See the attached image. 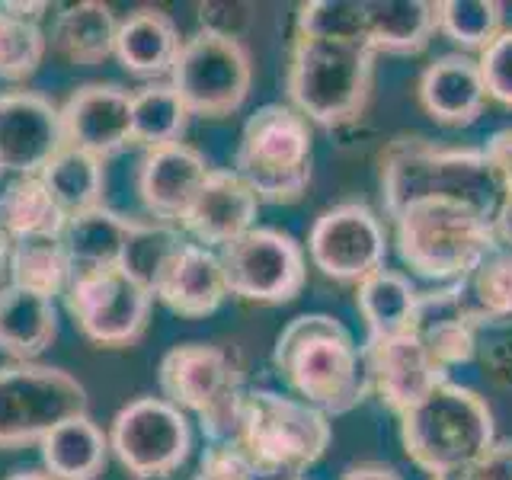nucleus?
<instances>
[{"label": "nucleus", "instance_id": "obj_32", "mask_svg": "<svg viewBox=\"0 0 512 480\" xmlns=\"http://www.w3.org/2000/svg\"><path fill=\"white\" fill-rule=\"evenodd\" d=\"M39 176L64 218L84 215L90 208L103 205V189H106L103 160H96L84 151H74L64 144Z\"/></svg>", "mask_w": 512, "mask_h": 480}, {"label": "nucleus", "instance_id": "obj_29", "mask_svg": "<svg viewBox=\"0 0 512 480\" xmlns=\"http://www.w3.org/2000/svg\"><path fill=\"white\" fill-rule=\"evenodd\" d=\"M365 13L375 55H416L439 32V7L429 0H365Z\"/></svg>", "mask_w": 512, "mask_h": 480}, {"label": "nucleus", "instance_id": "obj_20", "mask_svg": "<svg viewBox=\"0 0 512 480\" xmlns=\"http://www.w3.org/2000/svg\"><path fill=\"white\" fill-rule=\"evenodd\" d=\"M151 292L157 301H164L180 317L196 320L215 314L224 304V298L231 295L228 279H224L221 253L196 244V240H183L170 253L164 269H160Z\"/></svg>", "mask_w": 512, "mask_h": 480}, {"label": "nucleus", "instance_id": "obj_30", "mask_svg": "<svg viewBox=\"0 0 512 480\" xmlns=\"http://www.w3.org/2000/svg\"><path fill=\"white\" fill-rule=\"evenodd\" d=\"M61 208L52 202L42 176L0 173V234L7 240L58 237L64 231Z\"/></svg>", "mask_w": 512, "mask_h": 480}, {"label": "nucleus", "instance_id": "obj_8", "mask_svg": "<svg viewBox=\"0 0 512 480\" xmlns=\"http://www.w3.org/2000/svg\"><path fill=\"white\" fill-rule=\"evenodd\" d=\"M160 391L173 407L196 413L208 442H231L244 407V372L228 349L212 343L173 346L157 368Z\"/></svg>", "mask_w": 512, "mask_h": 480}, {"label": "nucleus", "instance_id": "obj_2", "mask_svg": "<svg viewBox=\"0 0 512 480\" xmlns=\"http://www.w3.org/2000/svg\"><path fill=\"white\" fill-rule=\"evenodd\" d=\"M272 362L295 397L324 416L356 410L368 384L362 346L333 314H298L276 336Z\"/></svg>", "mask_w": 512, "mask_h": 480}, {"label": "nucleus", "instance_id": "obj_6", "mask_svg": "<svg viewBox=\"0 0 512 480\" xmlns=\"http://www.w3.org/2000/svg\"><path fill=\"white\" fill-rule=\"evenodd\" d=\"M400 442L429 474L468 468L496 442L493 410L477 391L445 381L400 413Z\"/></svg>", "mask_w": 512, "mask_h": 480}, {"label": "nucleus", "instance_id": "obj_19", "mask_svg": "<svg viewBox=\"0 0 512 480\" xmlns=\"http://www.w3.org/2000/svg\"><path fill=\"white\" fill-rule=\"evenodd\" d=\"M256 215H260L256 192L234 170H212L183 215L180 231L208 250H224L256 228Z\"/></svg>", "mask_w": 512, "mask_h": 480}, {"label": "nucleus", "instance_id": "obj_42", "mask_svg": "<svg viewBox=\"0 0 512 480\" xmlns=\"http://www.w3.org/2000/svg\"><path fill=\"white\" fill-rule=\"evenodd\" d=\"M343 480H404V474H397L391 464L362 461V464H352V468L343 474Z\"/></svg>", "mask_w": 512, "mask_h": 480}, {"label": "nucleus", "instance_id": "obj_34", "mask_svg": "<svg viewBox=\"0 0 512 480\" xmlns=\"http://www.w3.org/2000/svg\"><path fill=\"white\" fill-rule=\"evenodd\" d=\"M10 282L39 292L45 298L64 295V288L71 282V260L68 250L58 237H23L10 240V260H7Z\"/></svg>", "mask_w": 512, "mask_h": 480}, {"label": "nucleus", "instance_id": "obj_21", "mask_svg": "<svg viewBox=\"0 0 512 480\" xmlns=\"http://www.w3.org/2000/svg\"><path fill=\"white\" fill-rule=\"evenodd\" d=\"M420 106L426 109L429 119H436L442 125H471L484 116L487 106V87L480 64L471 55H439L429 64L420 77Z\"/></svg>", "mask_w": 512, "mask_h": 480}, {"label": "nucleus", "instance_id": "obj_31", "mask_svg": "<svg viewBox=\"0 0 512 480\" xmlns=\"http://www.w3.org/2000/svg\"><path fill=\"white\" fill-rule=\"evenodd\" d=\"M416 301H420L416 285L404 276V272L388 269V266L372 272V276L356 285V304L362 311L368 340L410 330L413 314H416Z\"/></svg>", "mask_w": 512, "mask_h": 480}, {"label": "nucleus", "instance_id": "obj_44", "mask_svg": "<svg viewBox=\"0 0 512 480\" xmlns=\"http://www.w3.org/2000/svg\"><path fill=\"white\" fill-rule=\"evenodd\" d=\"M432 480H474V477H471V464H468V468H458V471H442V474H432Z\"/></svg>", "mask_w": 512, "mask_h": 480}, {"label": "nucleus", "instance_id": "obj_25", "mask_svg": "<svg viewBox=\"0 0 512 480\" xmlns=\"http://www.w3.org/2000/svg\"><path fill=\"white\" fill-rule=\"evenodd\" d=\"M116 36L119 20L112 7L100 4V0H84V4L64 7L55 16L52 32H48V45L68 64L96 68V64L116 55Z\"/></svg>", "mask_w": 512, "mask_h": 480}, {"label": "nucleus", "instance_id": "obj_38", "mask_svg": "<svg viewBox=\"0 0 512 480\" xmlns=\"http://www.w3.org/2000/svg\"><path fill=\"white\" fill-rule=\"evenodd\" d=\"M484 74L487 96L503 106H512V29H503L477 58Z\"/></svg>", "mask_w": 512, "mask_h": 480}, {"label": "nucleus", "instance_id": "obj_11", "mask_svg": "<svg viewBox=\"0 0 512 480\" xmlns=\"http://www.w3.org/2000/svg\"><path fill=\"white\" fill-rule=\"evenodd\" d=\"M64 304L90 343L122 349L148 330L154 295L125 266L74 272L64 288Z\"/></svg>", "mask_w": 512, "mask_h": 480}, {"label": "nucleus", "instance_id": "obj_18", "mask_svg": "<svg viewBox=\"0 0 512 480\" xmlns=\"http://www.w3.org/2000/svg\"><path fill=\"white\" fill-rule=\"evenodd\" d=\"M212 164L186 141L144 151L138 167V196L154 221L180 228L192 199L205 186Z\"/></svg>", "mask_w": 512, "mask_h": 480}, {"label": "nucleus", "instance_id": "obj_16", "mask_svg": "<svg viewBox=\"0 0 512 480\" xmlns=\"http://www.w3.org/2000/svg\"><path fill=\"white\" fill-rule=\"evenodd\" d=\"M362 356L372 391H378L381 404H388L397 416L420 404L439 384L452 381L413 330L365 340Z\"/></svg>", "mask_w": 512, "mask_h": 480}, {"label": "nucleus", "instance_id": "obj_33", "mask_svg": "<svg viewBox=\"0 0 512 480\" xmlns=\"http://www.w3.org/2000/svg\"><path fill=\"white\" fill-rule=\"evenodd\" d=\"M48 4H0V80L20 84L39 71L48 36L39 20Z\"/></svg>", "mask_w": 512, "mask_h": 480}, {"label": "nucleus", "instance_id": "obj_5", "mask_svg": "<svg viewBox=\"0 0 512 480\" xmlns=\"http://www.w3.org/2000/svg\"><path fill=\"white\" fill-rule=\"evenodd\" d=\"M375 52L356 42L295 36L288 55V106L311 125L340 128L362 116L372 93Z\"/></svg>", "mask_w": 512, "mask_h": 480}, {"label": "nucleus", "instance_id": "obj_39", "mask_svg": "<svg viewBox=\"0 0 512 480\" xmlns=\"http://www.w3.org/2000/svg\"><path fill=\"white\" fill-rule=\"evenodd\" d=\"M192 480H260V477H256L253 464L237 448V442H208L199 461V474Z\"/></svg>", "mask_w": 512, "mask_h": 480}, {"label": "nucleus", "instance_id": "obj_12", "mask_svg": "<svg viewBox=\"0 0 512 480\" xmlns=\"http://www.w3.org/2000/svg\"><path fill=\"white\" fill-rule=\"evenodd\" d=\"M192 429L167 397H135L112 416L109 452L138 480L173 474L189 458Z\"/></svg>", "mask_w": 512, "mask_h": 480}, {"label": "nucleus", "instance_id": "obj_37", "mask_svg": "<svg viewBox=\"0 0 512 480\" xmlns=\"http://www.w3.org/2000/svg\"><path fill=\"white\" fill-rule=\"evenodd\" d=\"M439 7V32H445L455 45L468 52L484 48L503 32V4L500 0H442Z\"/></svg>", "mask_w": 512, "mask_h": 480}, {"label": "nucleus", "instance_id": "obj_14", "mask_svg": "<svg viewBox=\"0 0 512 480\" xmlns=\"http://www.w3.org/2000/svg\"><path fill=\"white\" fill-rule=\"evenodd\" d=\"M308 256L314 269L336 282H362L384 269L388 234L381 218L365 202H343L320 212L308 234Z\"/></svg>", "mask_w": 512, "mask_h": 480}, {"label": "nucleus", "instance_id": "obj_24", "mask_svg": "<svg viewBox=\"0 0 512 480\" xmlns=\"http://www.w3.org/2000/svg\"><path fill=\"white\" fill-rule=\"evenodd\" d=\"M180 45L183 42L180 32H176V23L160 10L144 7L119 20L116 58L128 74L151 80V84L160 77H170Z\"/></svg>", "mask_w": 512, "mask_h": 480}, {"label": "nucleus", "instance_id": "obj_4", "mask_svg": "<svg viewBox=\"0 0 512 480\" xmlns=\"http://www.w3.org/2000/svg\"><path fill=\"white\" fill-rule=\"evenodd\" d=\"M394 221V244L416 276L452 285L500 247L493 234V218L474 212L461 202L423 199L400 208Z\"/></svg>", "mask_w": 512, "mask_h": 480}, {"label": "nucleus", "instance_id": "obj_15", "mask_svg": "<svg viewBox=\"0 0 512 480\" xmlns=\"http://www.w3.org/2000/svg\"><path fill=\"white\" fill-rule=\"evenodd\" d=\"M64 148L61 109L42 93H0V173L39 176Z\"/></svg>", "mask_w": 512, "mask_h": 480}, {"label": "nucleus", "instance_id": "obj_40", "mask_svg": "<svg viewBox=\"0 0 512 480\" xmlns=\"http://www.w3.org/2000/svg\"><path fill=\"white\" fill-rule=\"evenodd\" d=\"M474 480H512V439H496L484 455L471 464Z\"/></svg>", "mask_w": 512, "mask_h": 480}, {"label": "nucleus", "instance_id": "obj_28", "mask_svg": "<svg viewBox=\"0 0 512 480\" xmlns=\"http://www.w3.org/2000/svg\"><path fill=\"white\" fill-rule=\"evenodd\" d=\"M45 474L52 480H96L109 461V436L90 413L64 420L39 442Z\"/></svg>", "mask_w": 512, "mask_h": 480}, {"label": "nucleus", "instance_id": "obj_17", "mask_svg": "<svg viewBox=\"0 0 512 480\" xmlns=\"http://www.w3.org/2000/svg\"><path fill=\"white\" fill-rule=\"evenodd\" d=\"M58 109L64 144L74 151L109 160L132 144V93L119 84L77 87Z\"/></svg>", "mask_w": 512, "mask_h": 480}, {"label": "nucleus", "instance_id": "obj_23", "mask_svg": "<svg viewBox=\"0 0 512 480\" xmlns=\"http://www.w3.org/2000/svg\"><path fill=\"white\" fill-rule=\"evenodd\" d=\"M55 301L20 285H0V352L13 362H36L55 343Z\"/></svg>", "mask_w": 512, "mask_h": 480}, {"label": "nucleus", "instance_id": "obj_45", "mask_svg": "<svg viewBox=\"0 0 512 480\" xmlns=\"http://www.w3.org/2000/svg\"><path fill=\"white\" fill-rule=\"evenodd\" d=\"M7 480H52L45 471H13Z\"/></svg>", "mask_w": 512, "mask_h": 480}, {"label": "nucleus", "instance_id": "obj_10", "mask_svg": "<svg viewBox=\"0 0 512 480\" xmlns=\"http://www.w3.org/2000/svg\"><path fill=\"white\" fill-rule=\"evenodd\" d=\"M253 84V64L247 45L237 36L215 29H199L183 39L180 55L173 61L170 87L180 93L189 116L224 119L247 103Z\"/></svg>", "mask_w": 512, "mask_h": 480}, {"label": "nucleus", "instance_id": "obj_46", "mask_svg": "<svg viewBox=\"0 0 512 480\" xmlns=\"http://www.w3.org/2000/svg\"><path fill=\"white\" fill-rule=\"evenodd\" d=\"M7 260H10V240L0 234V276L7 272Z\"/></svg>", "mask_w": 512, "mask_h": 480}, {"label": "nucleus", "instance_id": "obj_43", "mask_svg": "<svg viewBox=\"0 0 512 480\" xmlns=\"http://www.w3.org/2000/svg\"><path fill=\"white\" fill-rule=\"evenodd\" d=\"M493 234H496V244L512 250V196H503L500 208L493 215Z\"/></svg>", "mask_w": 512, "mask_h": 480}, {"label": "nucleus", "instance_id": "obj_27", "mask_svg": "<svg viewBox=\"0 0 512 480\" xmlns=\"http://www.w3.org/2000/svg\"><path fill=\"white\" fill-rule=\"evenodd\" d=\"M410 330L426 343L445 372L471 362L477 352V330L458 311L452 285H442L436 292H420Z\"/></svg>", "mask_w": 512, "mask_h": 480}, {"label": "nucleus", "instance_id": "obj_36", "mask_svg": "<svg viewBox=\"0 0 512 480\" xmlns=\"http://www.w3.org/2000/svg\"><path fill=\"white\" fill-rule=\"evenodd\" d=\"M295 36L368 45L365 0H311V4H301L295 16Z\"/></svg>", "mask_w": 512, "mask_h": 480}, {"label": "nucleus", "instance_id": "obj_41", "mask_svg": "<svg viewBox=\"0 0 512 480\" xmlns=\"http://www.w3.org/2000/svg\"><path fill=\"white\" fill-rule=\"evenodd\" d=\"M487 157L493 160L496 173H500L506 196H512V128H500L490 141H487Z\"/></svg>", "mask_w": 512, "mask_h": 480}, {"label": "nucleus", "instance_id": "obj_9", "mask_svg": "<svg viewBox=\"0 0 512 480\" xmlns=\"http://www.w3.org/2000/svg\"><path fill=\"white\" fill-rule=\"evenodd\" d=\"M87 404V388L64 368L0 365V448L39 445L55 426L87 413Z\"/></svg>", "mask_w": 512, "mask_h": 480}, {"label": "nucleus", "instance_id": "obj_35", "mask_svg": "<svg viewBox=\"0 0 512 480\" xmlns=\"http://www.w3.org/2000/svg\"><path fill=\"white\" fill-rule=\"evenodd\" d=\"M189 125V109L170 80H154L132 93V144L144 151L176 144Z\"/></svg>", "mask_w": 512, "mask_h": 480}, {"label": "nucleus", "instance_id": "obj_13", "mask_svg": "<svg viewBox=\"0 0 512 480\" xmlns=\"http://www.w3.org/2000/svg\"><path fill=\"white\" fill-rule=\"evenodd\" d=\"M221 253L228 292L250 304H285L308 282V256L292 234L253 228Z\"/></svg>", "mask_w": 512, "mask_h": 480}, {"label": "nucleus", "instance_id": "obj_26", "mask_svg": "<svg viewBox=\"0 0 512 480\" xmlns=\"http://www.w3.org/2000/svg\"><path fill=\"white\" fill-rule=\"evenodd\" d=\"M452 292L474 330L512 324V250L493 247L468 276L452 282Z\"/></svg>", "mask_w": 512, "mask_h": 480}, {"label": "nucleus", "instance_id": "obj_1", "mask_svg": "<svg viewBox=\"0 0 512 480\" xmlns=\"http://www.w3.org/2000/svg\"><path fill=\"white\" fill-rule=\"evenodd\" d=\"M381 196L388 218L423 199L461 202L493 218L506 189L484 148H442L420 135H400L381 151Z\"/></svg>", "mask_w": 512, "mask_h": 480}, {"label": "nucleus", "instance_id": "obj_47", "mask_svg": "<svg viewBox=\"0 0 512 480\" xmlns=\"http://www.w3.org/2000/svg\"><path fill=\"white\" fill-rule=\"evenodd\" d=\"M298 480H301V477H298Z\"/></svg>", "mask_w": 512, "mask_h": 480}, {"label": "nucleus", "instance_id": "obj_3", "mask_svg": "<svg viewBox=\"0 0 512 480\" xmlns=\"http://www.w3.org/2000/svg\"><path fill=\"white\" fill-rule=\"evenodd\" d=\"M330 439V416L304 404L301 397L272 388H247L237 436L231 442L247 455L256 477L298 480L324 458Z\"/></svg>", "mask_w": 512, "mask_h": 480}, {"label": "nucleus", "instance_id": "obj_22", "mask_svg": "<svg viewBox=\"0 0 512 480\" xmlns=\"http://www.w3.org/2000/svg\"><path fill=\"white\" fill-rule=\"evenodd\" d=\"M138 228H141V218L119 215L106 205L68 218L61 231V244L68 250L71 276L74 272H90V269L125 266L128 244H132Z\"/></svg>", "mask_w": 512, "mask_h": 480}, {"label": "nucleus", "instance_id": "obj_7", "mask_svg": "<svg viewBox=\"0 0 512 480\" xmlns=\"http://www.w3.org/2000/svg\"><path fill=\"white\" fill-rule=\"evenodd\" d=\"M314 132L311 122L288 103H266L240 132L234 173L260 202L292 205L311 186Z\"/></svg>", "mask_w": 512, "mask_h": 480}]
</instances>
